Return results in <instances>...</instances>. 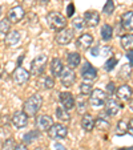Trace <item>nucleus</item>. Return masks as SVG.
Segmentation results:
<instances>
[{
  "instance_id": "nucleus-1",
  "label": "nucleus",
  "mask_w": 133,
  "mask_h": 150,
  "mask_svg": "<svg viewBox=\"0 0 133 150\" xmlns=\"http://www.w3.org/2000/svg\"><path fill=\"white\" fill-rule=\"evenodd\" d=\"M43 106V98L40 94L31 96L23 105V112H26L28 117H33L39 113V110Z\"/></svg>"
},
{
  "instance_id": "nucleus-2",
  "label": "nucleus",
  "mask_w": 133,
  "mask_h": 150,
  "mask_svg": "<svg viewBox=\"0 0 133 150\" xmlns=\"http://www.w3.org/2000/svg\"><path fill=\"white\" fill-rule=\"evenodd\" d=\"M47 23L55 31H61L67 27V19H65L64 15H61L57 11H52L47 15Z\"/></svg>"
},
{
  "instance_id": "nucleus-3",
  "label": "nucleus",
  "mask_w": 133,
  "mask_h": 150,
  "mask_svg": "<svg viewBox=\"0 0 133 150\" xmlns=\"http://www.w3.org/2000/svg\"><path fill=\"white\" fill-rule=\"evenodd\" d=\"M47 62H48V57L47 54H37L31 62V71L29 73L33 74V76H40L43 74V72L46 71V67H47Z\"/></svg>"
},
{
  "instance_id": "nucleus-4",
  "label": "nucleus",
  "mask_w": 133,
  "mask_h": 150,
  "mask_svg": "<svg viewBox=\"0 0 133 150\" xmlns=\"http://www.w3.org/2000/svg\"><path fill=\"white\" fill-rule=\"evenodd\" d=\"M107 98H108L107 92L101 91V89H93L91 96H89V104L93 108H100V106H104L105 105Z\"/></svg>"
},
{
  "instance_id": "nucleus-5",
  "label": "nucleus",
  "mask_w": 133,
  "mask_h": 150,
  "mask_svg": "<svg viewBox=\"0 0 133 150\" xmlns=\"http://www.w3.org/2000/svg\"><path fill=\"white\" fill-rule=\"evenodd\" d=\"M68 134V129L63 124H53L48 130V136L52 139H64Z\"/></svg>"
},
{
  "instance_id": "nucleus-6",
  "label": "nucleus",
  "mask_w": 133,
  "mask_h": 150,
  "mask_svg": "<svg viewBox=\"0 0 133 150\" xmlns=\"http://www.w3.org/2000/svg\"><path fill=\"white\" fill-rule=\"evenodd\" d=\"M29 76H31V73H29L27 69L21 68V67H17V68L15 69L14 74H12V79H14V81L16 85L23 86V85H26L27 82H28Z\"/></svg>"
},
{
  "instance_id": "nucleus-7",
  "label": "nucleus",
  "mask_w": 133,
  "mask_h": 150,
  "mask_svg": "<svg viewBox=\"0 0 133 150\" xmlns=\"http://www.w3.org/2000/svg\"><path fill=\"white\" fill-rule=\"evenodd\" d=\"M52 125H53V120L51 116H47V114L37 116L35 120V126L39 132H48Z\"/></svg>"
},
{
  "instance_id": "nucleus-8",
  "label": "nucleus",
  "mask_w": 133,
  "mask_h": 150,
  "mask_svg": "<svg viewBox=\"0 0 133 150\" xmlns=\"http://www.w3.org/2000/svg\"><path fill=\"white\" fill-rule=\"evenodd\" d=\"M73 29H69L65 27L64 29H61V31L57 32L56 37H55V40H56V42L59 44V45H68L69 42L73 40Z\"/></svg>"
},
{
  "instance_id": "nucleus-9",
  "label": "nucleus",
  "mask_w": 133,
  "mask_h": 150,
  "mask_svg": "<svg viewBox=\"0 0 133 150\" xmlns=\"http://www.w3.org/2000/svg\"><path fill=\"white\" fill-rule=\"evenodd\" d=\"M60 81L64 85L65 88H71L73 86L75 82H76V74H75V71L72 68H64L63 73L60 74Z\"/></svg>"
},
{
  "instance_id": "nucleus-10",
  "label": "nucleus",
  "mask_w": 133,
  "mask_h": 150,
  "mask_svg": "<svg viewBox=\"0 0 133 150\" xmlns=\"http://www.w3.org/2000/svg\"><path fill=\"white\" fill-rule=\"evenodd\" d=\"M81 77L85 82H92L97 79V71L95 67H92L89 62H85L81 67Z\"/></svg>"
},
{
  "instance_id": "nucleus-11",
  "label": "nucleus",
  "mask_w": 133,
  "mask_h": 150,
  "mask_svg": "<svg viewBox=\"0 0 133 150\" xmlns=\"http://www.w3.org/2000/svg\"><path fill=\"white\" fill-rule=\"evenodd\" d=\"M104 106H105V113H107L108 116H112V117L119 114L120 110H121V108H122L121 104H120L116 98H113V97H108Z\"/></svg>"
},
{
  "instance_id": "nucleus-12",
  "label": "nucleus",
  "mask_w": 133,
  "mask_h": 150,
  "mask_svg": "<svg viewBox=\"0 0 133 150\" xmlns=\"http://www.w3.org/2000/svg\"><path fill=\"white\" fill-rule=\"evenodd\" d=\"M24 16H26V11H24V8L21 6L12 7L8 11V13H7V19H8L11 23H15V24L20 23V21L24 19Z\"/></svg>"
},
{
  "instance_id": "nucleus-13",
  "label": "nucleus",
  "mask_w": 133,
  "mask_h": 150,
  "mask_svg": "<svg viewBox=\"0 0 133 150\" xmlns=\"http://www.w3.org/2000/svg\"><path fill=\"white\" fill-rule=\"evenodd\" d=\"M84 23L88 28H95L100 23V13L97 11H87L84 13Z\"/></svg>"
},
{
  "instance_id": "nucleus-14",
  "label": "nucleus",
  "mask_w": 133,
  "mask_h": 150,
  "mask_svg": "<svg viewBox=\"0 0 133 150\" xmlns=\"http://www.w3.org/2000/svg\"><path fill=\"white\" fill-rule=\"evenodd\" d=\"M11 121L16 129H23L28 124V116H27L26 112H15Z\"/></svg>"
},
{
  "instance_id": "nucleus-15",
  "label": "nucleus",
  "mask_w": 133,
  "mask_h": 150,
  "mask_svg": "<svg viewBox=\"0 0 133 150\" xmlns=\"http://www.w3.org/2000/svg\"><path fill=\"white\" fill-rule=\"evenodd\" d=\"M116 96H117V98L122 102L130 101V98H132V96H133V91L129 85L122 84L116 89Z\"/></svg>"
},
{
  "instance_id": "nucleus-16",
  "label": "nucleus",
  "mask_w": 133,
  "mask_h": 150,
  "mask_svg": "<svg viewBox=\"0 0 133 150\" xmlns=\"http://www.w3.org/2000/svg\"><path fill=\"white\" fill-rule=\"evenodd\" d=\"M59 100L63 106H64L65 109H68V110L73 109L75 105H76V100H75L73 94H72L71 92H61L59 96Z\"/></svg>"
},
{
  "instance_id": "nucleus-17",
  "label": "nucleus",
  "mask_w": 133,
  "mask_h": 150,
  "mask_svg": "<svg viewBox=\"0 0 133 150\" xmlns=\"http://www.w3.org/2000/svg\"><path fill=\"white\" fill-rule=\"evenodd\" d=\"M93 44V36L91 33H83L79 39L76 40V47L80 48L81 51H87L89 49Z\"/></svg>"
},
{
  "instance_id": "nucleus-18",
  "label": "nucleus",
  "mask_w": 133,
  "mask_h": 150,
  "mask_svg": "<svg viewBox=\"0 0 133 150\" xmlns=\"http://www.w3.org/2000/svg\"><path fill=\"white\" fill-rule=\"evenodd\" d=\"M20 41H21V33H20V31H16V29L9 31L6 35V40H4L7 47H16L20 44Z\"/></svg>"
},
{
  "instance_id": "nucleus-19",
  "label": "nucleus",
  "mask_w": 133,
  "mask_h": 150,
  "mask_svg": "<svg viewBox=\"0 0 133 150\" xmlns=\"http://www.w3.org/2000/svg\"><path fill=\"white\" fill-rule=\"evenodd\" d=\"M63 71H64V65H63L61 60H60L59 57H55V59L51 61V73H52V76L56 77V79H59L60 74L63 73Z\"/></svg>"
},
{
  "instance_id": "nucleus-20",
  "label": "nucleus",
  "mask_w": 133,
  "mask_h": 150,
  "mask_svg": "<svg viewBox=\"0 0 133 150\" xmlns=\"http://www.w3.org/2000/svg\"><path fill=\"white\" fill-rule=\"evenodd\" d=\"M81 126L85 132H92L95 129V118L92 114H83V118H81Z\"/></svg>"
},
{
  "instance_id": "nucleus-21",
  "label": "nucleus",
  "mask_w": 133,
  "mask_h": 150,
  "mask_svg": "<svg viewBox=\"0 0 133 150\" xmlns=\"http://www.w3.org/2000/svg\"><path fill=\"white\" fill-rule=\"evenodd\" d=\"M67 61H68V67L72 69L80 67V62H81V56L77 52H69L67 54Z\"/></svg>"
},
{
  "instance_id": "nucleus-22",
  "label": "nucleus",
  "mask_w": 133,
  "mask_h": 150,
  "mask_svg": "<svg viewBox=\"0 0 133 150\" xmlns=\"http://www.w3.org/2000/svg\"><path fill=\"white\" fill-rule=\"evenodd\" d=\"M121 25L127 31H133V11L125 12L121 16Z\"/></svg>"
},
{
  "instance_id": "nucleus-23",
  "label": "nucleus",
  "mask_w": 133,
  "mask_h": 150,
  "mask_svg": "<svg viewBox=\"0 0 133 150\" xmlns=\"http://www.w3.org/2000/svg\"><path fill=\"white\" fill-rule=\"evenodd\" d=\"M120 44H121L122 49L132 51L133 49V35H124V36H121Z\"/></svg>"
},
{
  "instance_id": "nucleus-24",
  "label": "nucleus",
  "mask_w": 133,
  "mask_h": 150,
  "mask_svg": "<svg viewBox=\"0 0 133 150\" xmlns=\"http://www.w3.org/2000/svg\"><path fill=\"white\" fill-rule=\"evenodd\" d=\"M56 116H57V118L60 120V121H63V122H68L69 120H71V114H69V110L68 109H65L64 106H57V109H56Z\"/></svg>"
},
{
  "instance_id": "nucleus-25",
  "label": "nucleus",
  "mask_w": 133,
  "mask_h": 150,
  "mask_svg": "<svg viewBox=\"0 0 133 150\" xmlns=\"http://www.w3.org/2000/svg\"><path fill=\"white\" fill-rule=\"evenodd\" d=\"M112 37H113V28H112V25L104 24L101 27V39L104 41H109Z\"/></svg>"
},
{
  "instance_id": "nucleus-26",
  "label": "nucleus",
  "mask_w": 133,
  "mask_h": 150,
  "mask_svg": "<svg viewBox=\"0 0 133 150\" xmlns=\"http://www.w3.org/2000/svg\"><path fill=\"white\" fill-rule=\"evenodd\" d=\"M40 137V133H39V130H31V132H28V133L27 134H24L23 136V142L24 144H32V142L33 141H36L37 138H39Z\"/></svg>"
},
{
  "instance_id": "nucleus-27",
  "label": "nucleus",
  "mask_w": 133,
  "mask_h": 150,
  "mask_svg": "<svg viewBox=\"0 0 133 150\" xmlns=\"http://www.w3.org/2000/svg\"><path fill=\"white\" fill-rule=\"evenodd\" d=\"M132 68L133 67L130 64H125L122 65V68L120 69V73H119V77L122 80H129L130 79V74H132Z\"/></svg>"
},
{
  "instance_id": "nucleus-28",
  "label": "nucleus",
  "mask_w": 133,
  "mask_h": 150,
  "mask_svg": "<svg viewBox=\"0 0 133 150\" xmlns=\"http://www.w3.org/2000/svg\"><path fill=\"white\" fill-rule=\"evenodd\" d=\"M95 127H97L100 132H107L109 129V122L102 117H99L97 120H95Z\"/></svg>"
},
{
  "instance_id": "nucleus-29",
  "label": "nucleus",
  "mask_w": 133,
  "mask_h": 150,
  "mask_svg": "<svg viewBox=\"0 0 133 150\" xmlns=\"http://www.w3.org/2000/svg\"><path fill=\"white\" fill-rule=\"evenodd\" d=\"M125 133H128V124L124 120H120L116 126V134L117 136H124Z\"/></svg>"
},
{
  "instance_id": "nucleus-30",
  "label": "nucleus",
  "mask_w": 133,
  "mask_h": 150,
  "mask_svg": "<svg viewBox=\"0 0 133 150\" xmlns=\"http://www.w3.org/2000/svg\"><path fill=\"white\" fill-rule=\"evenodd\" d=\"M76 110H77V113L79 114H85V112H87V102L84 101V98L83 97H79V98L76 100Z\"/></svg>"
},
{
  "instance_id": "nucleus-31",
  "label": "nucleus",
  "mask_w": 133,
  "mask_h": 150,
  "mask_svg": "<svg viewBox=\"0 0 133 150\" xmlns=\"http://www.w3.org/2000/svg\"><path fill=\"white\" fill-rule=\"evenodd\" d=\"M115 12V3L113 0H107V3L102 7V13L107 15V16H110V15Z\"/></svg>"
},
{
  "instance_id": "nucleus-32",
  "label": "nucleus",
  "mask_w": 133,
  "mask_h": 150,
  "mask_svg": "<svg viewBox=\"0 0 133 150\" xmlns=\"http://www.w3.org/2000/svg\"><path fill=\"white\" fill-rule=\"evenodd\" d=\"M9 31H11V21L8 19L0 20V33L7 35Z\"/></svg>"
},
{
  "instance_id": "nucleus-33",
  "label": "nucleus",
  "mask_w": 133,
  "mask_h": 150,
  "mask_svg": "<svg viewBox=\"0 0 133 150\" xmlns=\"http://www.w3.org/2000/svg\"><path fill=\"white\" fill-rule=\"evenodd\" d=\"M92 85L91 82H83L81 85H80V93L83 94V96H88V94H91L92 93Z\"/></svg>"
},
{
  "instance_id": "nucleus-34",
  "label": "nucleus",
  "mask_w": 133,
  "mask_h": 150,
  "mask_svg": "<svg viewBox=\"0 0 133 150\" xmlns=\"http://www.w3.org/2000/svg\"><path fill=\"white\" fill-rule=\"evenodd\" d=\"M116 64H117V59L116 57H110V59H108L107 60V62L104 64V69L107 72H110L112 69L116 67Z\"/></svg>"
},
{
  "instance_id": "nucleus-35",
  "label": "nucleus",
  "mask_w": 133,
  "mask_h": 150,
  "mask_svg": "<svg viewBox=\"0 0 133 150\" xmlns=\"http://www.w3.org/2000/svg\"><path fill=\"white\" fill-rule=\"evenodd\" d=\"M72 24H73V28L76 29V31H81L85 27V23H84V19H83V17H76V19H73Z\"/></svg>"
},
{
  "instance_id": "nucleus-36",
  "label": "nucleus",
  "mask_w": 133,
  "mask_h": 150,
  "mask_svg": "<svg viewBox=\"0 0 133 150\" xmlns=\"http://www.w3.org/2000/svg\"><path fill=\"white\" fill-rule=\"evenodd\" d=\"M55 86V80L52 76H47L44 80V88L46 89H53Z\"/></svg>"
},
{
  "instance_id": "nucleus-37",
  "label": "nucleus",
  "mask_w": 133,
  "mask_h": 150,
  "mask_svg": "<svg viewBox=\"0 0 133 150\" xmlns=\"http://www.w3.org/2000/svg\"><path fill=\"white\" fill-rule=\"evenodd\" d=\"M15 141L12 138L7 139L6 142H4V146H3V150H15Z\"/></svg>"
},
{
  "instance_id": "nucleus-38",
  "label": "nucleus",
  "mask_w": 133,
  "mask_h": 150,
  "mask_svg": "<svg viewBox=\"0 0 133 150\" xmlns=\"http://www.w3.org/2000/svg\"><path fill=\"white\" fill-rule=\"evenodd\" d=\"M37 0H19L20 6L23 7V8H31L35 3H36Z\"/></svg>"
},
{
  "instance_id": "nucleus-39",
  "label": "nucleus",
  "mask_w": 133,
  "mask_h": 150,
  "mask_svg": "<svg viewBox=\"0 0 133 150\" xmlns=\"http://www.w3.org/2000/svg\"><path fill=\"white\" fill-rule=\"evenodd\" d=\"M116 92V85H115V82H108L107 85V94H109V96H113V93Z\"/></svg>"
},
{
  "instance_id": "nucleus-40",
  "label": "nucleus",
  "mask_w": 133,
  "mask_h": 150,
  "mask_svg": "<svg viewBox=\"0 0 133 150\" xmlns=\"http://www.w3.org/2000/svg\"><path fill=\"white\" fill-rule=\"evenodd\" d=\"M75 13V6L72 3H69V6L67 7V16L68 17H72Z\"/></svg>"
},
{
  "instance_id": "nucleus-41",
  "label": "nucleus",
  "mask_w": 133,
  "mask_h": 150,
  "mask_svg": "<svg viewBox=\"0 0 133 150\" xmlns=\"http://www.w3.org/2000/svg\"><path fill=\"white\" fill-rule=\"evenodd\" d=\"M110 52H112V48H110V47H104V48H101V52H100V53H101L102 56H105V54H109Z\"/></svg>"
},
{
  "instance_id": "nucleus-42",
  "label": "nucleus",
  "mask_w": 133,
  "mask_h": 150,
  "mask_svg": "<svg viewBox=\"0 0 133 150\" xmlns=\"http://www.w3.org/2000/svg\"><path fill=\"white\" fill-rule=\"evenodd\" d=\"M127 57L129 60V64L133 67V49L132 51H127Z\"/></svg>"
},
{
  "instance_id": "nucleus-43",
  "label": "nucleus",
  "mask_w": 133,
  "mask_h": 150,
  "mask_svg": "<svg viewBox=\"0 0 133 150\" xmlns=\"http://www.w3.org/2000/svg\"><path fill=\"white\" fill-rule=\"evenodd\" d=\"M15 150H28V146H27V144H19L15 146Z\"/></svg>"
},
{
  "instance_id": "nucleus-44",
  "label": "nucleus",
  "mask_w": 133,
  "mask_h": 150,
  "mask_svg": "<svg viewBox=\"0 0 133 150\" xmlns=\"http://www.w3.org/2000/svg\"><path fill=\"white\" fill-rule=\"evenodd\" d=\"M128 133L132 134V136H133V117L130 118L129 124H128Z\"/></svg>"
},
{
  "instance_id": "nucleus-45",
  "label": "nucleus",
  "mask_w": 133,
  "mask_h": 150,
  "mask_svg": "<svg viewBox=\"0 0 133 150\" xmlns=\"http://www.w3.org/2000/svg\"><path fill=\"white\" fill-rule=\"evenodd\" d=\"M55 150H67V149H65V146L61 144H55Z\"/></svg>"
},
{
  "instance_id": "nucleus-46",
  "label": "nucleus",
  "mask_w": 133,
  "mask_h": 150,
  "mask_svg": "<svg viewBox=\"0 0 133 150\" xmlns=\"http://www.w3.org/2000/svg\"><path fill=\"white\" fill-rule=\"evenodd\" d=\"M99 51H100V47H96V48H93V49L91 51V53L93 54V56H99V54H100Z\"/></svg>"
},
{
  "instance_id": "nucleus-47",
  "label": "nucleus",
  "mask_w": 133,
  "mask_h": 150,
  "mask_svg": "<svg viewBox=\"0 0 133 150\" xmlns=\"http://www.w3.org/2000/svg\"><path fill=\"white\" fill-rule=\"evenodd\" d=\"M23 59H24V56H20V57H19V61H17V67L21 65V61H23Z\"/></svg>"
},
{
  "instance_id": "nucleus-48",
  "label": "nucleus",
  "mask_w": 133,
  "mask_h": 150,
  "mask_svg": "<svg viewBox=\"0 0 133 150\" xmlns=\"http://www.w3.org/2000/svg\"><path fill=\"white\" fill-rule=\"evenodd\" d=\"M3 76V65H1V64H0V77Z\"/></svg>"
},
{
  "instance_id": "nucleus-49",
  "label": "nucleus",
  "mask_w": 133,
  "mask_h": 150,
  "mask_svg": "<svg viewBox=\"0 0 133 150\" xmlns=\"http://www.w3.org/2000/svg\"><path fill=\"white\" fill-rule=\"evenodd\" d=\"M33 150H47L46 147H43V146H40V147H36V149H33Z\"/></svg>"
},
{
  "instance_id": "nucleus-50",
  "label": "nucleus",
  "mask_w": 133,
  "mask_h": 150,
  "mask_svg": "<svg viewBox=\"0 0 133 150\" xmlns=\"http://www.w3.org/2000/svg\"><path fill=\"white\" fill-rule=\"evenodd\" d=\"M130 110H132V112H133V101H132V102H130Z\"/></svg>"
},
{
  "instance_id": "nucleus-51",
  "label": "nucleus",
  "mask_w": 133,
  "mask_h": 150,
  "mask_svg": "<svg viewBox=\"0 0 133 150\" xmlns=\"http://www.w3.org/2000/svg\"><path fill=\"white\" fill-rule=\"evenodd\" d=\"M132 147H124V149H120V150H130Z\"/></svg>"
},
{
  "instance_id": "nucleus-52",
  "label": "nucleus",
  "mask_w": 133,
  "mask_h": 150,
  "mask_svg": "<svg viewBox=\"0 0 133 150\" xmlns=\"http://www.w3.org/2000/svg\"><path fill=\"white\" fill-rule=\"evenodd\" d=\"M0 16H1V6H0Z\"/></svg>"
},
{
  "instance_id": "nucleus-53",
  "label": "nucleus",
  "mask_w": 133,
  "mask_h": 150,
  "mask_svg": "<svg viewBox=\"0 0 133 150\" xmlns=\"http://www.w3.org/2000/svg\"><path fill=\"white\" fill-rule=\"evenodd\" d=\"M61 1H69V0H61Z\"/></svg>"
}]
</instances>
